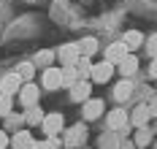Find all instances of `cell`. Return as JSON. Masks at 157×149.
<instances>
[{"label": "cell", "instance_id": "3957f363", "mask_svg": "<svg viewBox=\"0 0 157 149\" xmlns=\"http://www.w3.org/2000/svg\"><path fill=\"white\" fill-rule=\"evenodd\" d=\"M103 114H106V103L100 98H90L87 103H81V117H84V122H95V119H100Z\"/></svg>", "mask_w": 157, "mask_h": 149}, {"label": "cell", "instance_id": "484cf974", "mask_svg": "<svg viewBox=\"0 0 157 149\" xmlns=\"http://www.w3.org/2000/svg\"><path fill=\"white\" fill-rule=\"evenodd\" d=\"M57 138H44V141H35L33 144V149H57Z\"/></svg>", "mask_w": 157, "mask_h": 149}, {"label": "cell", "instance_id": "d4e9b609", "mask_svg": "<svg viewBox=\"0 0 157 149\" xmlns=\"http://www.w3.org/2000/svg\"><path fill=\"white\" fill-rule=\"evenodd\" d=\"M14 114V98L11 95H0V117Z\"/></svg>", "mask_w": 157, "mask_h": 149}, {"label": "cell", "instance_id": "603a6c76", "mask_svg": "<svg viewBox=\"0 0 157 149\" xmlns=\"http://www.w3.org/2000/svg\"><path fill=\"white\" fill-rule=\"evenodd\" d=\"M76 82H78L76 68H73V65H71V68H63V87H68V90H71V87H73Z\"/></svg>", "mask_w": 157, "mask_h": 149}, {"label": "cell", "instance_id": "ac0fdd59", "mask_svg": "<svg viewBox=\"0 0 157 149\" xmlns=\"http://www.w3.org/2000/svg\"><path fill=\"white\" fill-rule=\"evenodd\" d=\"M152 138H155V130L146 125V128H136V136H133V141H136V147H149L152 144Z\"/></svg>", "mask_w": 157, "mask_h": 149}, {"label": "cell", "instance_id": "9c48e42d", "mask_svg": "<svg viewBox=\"0 0 157 149\" xmlns=\"http://www.w3.org/2000/svg\"><path fill=\"white\" fill-rule=\"evenodd\" d=\"M19 90H22V79L16 76V71L6 73V76L0 79V95H11V98H14Z\"/></svg>", "mask_w": 157, "mask_h": 149}, {"label": "cell", "instance_id": "7c38bea8", "mask_svg": "<svg viewBox=\"0 0 157 149\" xmlns=\"http://www.w3.org/2000/svg\"><path fill=\"white\" fill-rule=\"evenodd\" d=\"M90 92H92V82H76L71 87V100L73 103H87V100L92 98Z\"/></svg>", "mask_w": 157, "mask_h": 149}, {"label": "cell", "instance_id": "30bf717a", "mask_svg": "<svg viewBox=\"0 0 157 149\" xmlns=\"http://www.w3.org/2000/svg\"><path fill=\"white\" fill-rule=\"evenodd\" d=\"M41 84H44V90H60V87H63V68H57V65L46 68Z\"/></svg>", "mask_w": 157, "mask_h": 149}, {"label": "cell", "instance_id": "277c9868", "mask_svg": "<svg viewBox=\"0 0 157 149\" xmlns=\"http://www.w3.org/2000/svg\"><path fill=\"white\" fill-rule=\"evenodd\" d=\"M54 54H57V63H60V68H71V65H76L78 57H81V54H78V46H76V44H63V46L54 52Z\"/></svg>", "mask_w": 157, "mask_h": 149}, {"label": "cell", "instance_id": "7a4b0ae2", "mask_svg": "<svg viewBox=\"0 0 157 149\" xmlns=\"http://www.w3.org/2000/svg\"><path fill=\"white\" fill-rule=\"evenodd\" d=\"M65 138H63V144L68 149H76L81 147L84 141H87V128H84V122H78V125H73V128H65Z\"/></svg>", "mask_w": 157, "mask_h": 149}, {"label": "cell", "instance_id": "1f68e13d", "mask_svg": "<svg viewBox=\"0 0 157 149\" xmlns=\"http://www.w3.org/2000/svg\"><path fill=\"white\" fill-rule=\"evenodd\" d=\"M155 130H157V128H155Z\"/></svg>", "mask_w": 157, "mask_h": 149}, {"label": "cell", "instance_id": "f1b7e54d", "mask_svg": "<svg viewBox=\"0 0 157 149\" xmlns=\"http://www.w3.org/2000/svg\"><path fill=\"white\" fill-rule=\"evenodd\" d=\"M8 144H11V136H8L6 130H0V149H6Z\"/></svg>", "mask_w": 157, "mask_h": 149}, {"label": "cell", "instance_id": "d6986e66", "mask_svg": "<svg viewBox=\"0 0 157 149\" xmlns=\"http://www.w3.org/2000/svg\"><path fill=\"white\" fill-rule=\"evenodd\" d=\"M76 46H78V54H81V57H92L100 44H98V38H92V35H90V38H81Z\"/></svg>", "mask_w": 157, "mask_h": 149}, {"label": "cell", "instance_id": "5b68a950", "mask_svg": "<svg viewBox=\"0 0 157 149\" xmlns=\"http://www.w3.org/2000/svg\"><path fill=\"white\" fill-rule=\"evenodd\" d=\"M127 54H130V52H127L125 44H122V41H114V44H109V46L103 49V60H106V63H111V65L117 68V65H119V63L127 57Z\"/></svg>", "mask_w": 157, "mask_h": 149}, {"label": "cell", "instance_id": "7402d4cb", "mask_svg": "<svg viewBox=\"0 0 157 149\" xmlns=\"http://www.w3.org/2000/svg\"><path fill=\"white\" fill-rule=\"evenodd\" d=\"M76 73H78V82H90V73H92V63H90V57H78L76 65Z\"/></svg>", "mask_w": 157, "mask_h": 149}, {"label": "cell", "instance_id": "6da1fadb", "mask_svg": "<svg viewBox=\"0 0 157 149\" xmlns=\"http://www.w3.org/2000/svg\"><path fill=\"white\" fill-rule=\"evenodd\" d=\"M41 128H44V133H46V138H57L60 133L65 130V119L60 111H52V114L44 117V122H41Z\"/></svg>", "mask_w": 157, "mask_h": 149}, {"label": "cell", "instance_id": "44dd1931", "mask_svg": "<svg viewBox=\"0 0 157 149\" xmlns=\"http://www.w3.org/2000/svg\"><path fill=\"white\" fill-rule=\"evenodd\" d=\"M16 76L22 79V84H30L33 76H35V65H33V60H30V63H19V65H16Z\"/></svg>", "mask_w": 157, "mask_h": 149}, {"label": "cell", "instance_id": "ffe728a7", "mask_svg": "<svg viewBox=\"0 0 157 149\" xmlns=\"http://www.w3.org/2000/svg\"><path fill=\"white\" fill-rule=\"evenodd\" d=\"M44 117H46V111H44L41 106H33V109L25 111V125L35 128V125H41V122H44Z\"/></svg>", "mask_w": 157, "mask_h": 149}, {"label": "cell", "instance_id": "2e32d148", "mask_svg": "<svg viewBox=\"0 0 157 149\" xmlns=\"http://www.w3.org/2000/svg\"><path fill=\"white\" fill-rule=\"evenodd\" d=\"M133 90H136V87H133V79H122V82L114 87V100H117V103H125V100L133 95Z\"/></svg>", "mask_w": 157, "mask_h": 149}, {"label": "cell", "instance_id": "52a82bcc", "mask_svg": "<svg viewBox=\"0 0 157 149\" xmlns=\"http://www.w3.org/2000/svg\"><path fill=\"white\" fill-rule=\"evenodd\" d=\"M149 119H152V111H149V106H146V103H138V106L127 114L130 128H146V125H149Z\"/></svg>", "mask_w": 157, "mask_h": 149}, {"label": "cell", "instance_id": "4316f807", "mask_svg": "<svg viewBox=\"0 0 157 149\" xmlns=\"http://www.w3.org/2000/svg\"><path fill=\"white\" fill-rule=\"evenodd\" d=\"M144 46H146V52L152 54V57H157V33H152L146 41H144Z\"/></svg>", "mask_w": 157, "mask_h": 149}, {"label": "cell", "instance_id": "cb8c5ba5", "mask_svg": "<svg viewBox=\"0 0 157 149\" xmlns=\"http://www.w3.org/2000/svg\"><path fill=\"white\" fill-rule=\"evenodd\" d=\"M19 125H25V117H14V114H8L6 117V128H8V136H14L16 130H19Z\"/></svg>", "mask_w": 157, "mask_h": 149}, {"label": "cell", "instance_id": "5bb4252c", "mask_svg": "<svg viewBox=\"0 0 157 149\" xmlns=\"http://www.w3.org/2000/svg\"><path fill=\"white\" fill-rule=\"evenodd\" d=\"M144 41H146V38H144L141 30H127V33L122 35V44L127 46V52H130V54H133L136 49H141V46H144Z\"/></svg>", "mask_w": 157, "mask_h": 149}, {"label": "cell", "instance_id": "8992f818", "mask_svg": "<svg viewBox=\"0 0 157 149\" xmlns=\"http://www.w3.org/2000/svg\"><path fill=\"white\" fill-rule=\"evenodd\" d=\"M16 95H19V103L25 106V111H27V109H33V106H38L41 90H38V87H35V84L30 82V84H22V90H19Z\"/></svg>", "mask_w": 157, "mask_h": 149}, {"label": "cell", "instance_id": "4dcf8cb0", "mask_svg": "<svg viewBox=\"0 0 157 149\" xmlns=\"http://www.w3.org/2000/svg\"><path fill=\"white\" fill-rule=\"evenodd\" d=\"M155 149H157V141H155Z\"/></svg>", "mask_w": 157, "mask_h": 149}, {"label": "cell", "instance_id": "ba28073f", "mask_svg": "<svg viewBox=\"0 0 157 149\" xmlns=\"http://www.w3.org/2000/svg\"><path fill=\"white\" fill-rule=\"evenodd\" d=\"M114 71L117 68L111 65V63H95L92 65V73H90V82H95V84H106V82H111V76H114Z\"/></svg>", "mask_w": 157, "mask_h": 149}, {"label": "cell", "instance_id": "83f0119b", "mask_svg": "<svg viewBox=\"0 0 157 149\" xmlns=\"http://www.w3.org/2000/svg\"><path fill=\"white\" fill-rule=\"evenodd\" d=\"M146 106H149V111H152V117H157V92L152 95V98L146 100Z\"/></svg>", "mask_w": 157, "mask_h": 149}, {"label": "cell", "instance_id": "9a60e30c", "mask_svg": "<svg viewBox=\"0 0 157 149\" xmlns=\"http://www.w3.org/2000/svg\"><path fill=\"white\" fill-rule=\"evenodd\" d=\"M33 144H35V138L30 136V130H16L11 136V147L14 149H33Z\"/></svg>", "mask_w": 157, "mask_h": 149}, {"label": "cell", "instance_id": "e0dca14e", "mask_svg": "<svg viewBox=\"0 0 157 149\" xmlns=\"http://www.w3.org/2000/svg\"><path fill=\"white\" fill-rule=\"evenodd\" d=\"M54 60H57V54L52 49H41L38 54H35V60H33V65L35 68H41V71H46V68L54 65Z\"/></svg>", "mask_w": 157, "mask_h": 149}, {"label": "cell", "instance_id": "8fae6325", "mask_svg": "<svg viewBox=\"0 0 157 149\" xmlns=\"http://www.w3.org/2000/svg\"><path fill=\"white\" fill-rule=\"evenodd\" d=\"M106 122H109V130H127V111L125 109H114L106 114Z\"/></svg>", "mask_w": 157, "mask_h": 149}, {"label": "cell", "instance_id": "4fadbf2b", "mask_svg": "<svg viewBox=\"0 0 157 149\" xmlns=\"http://www.w3.org/2000/svg\"><path fill=\"white\" fill-rule=\"evenodd\" d=\"M117 73H122V79H133L138 73V57L136 54H127L125 60L117 65Z\"/></svg>", "mask_w": 157, "mask_h": 149}, {"label": "cell", "instance_id": "f546056e", "mask_svg": "<svg viewBox=\"0 0 157 149\" xmlns=\"http://www.w3.org/2000/svg\"><path fill=\"white\" fill-rule=\"evenodd\" d=\"M149 76L157 79V57H152V63H149Z\"/></svg>", "mask_w": 157, "mask_h": 149}]
</instances>
